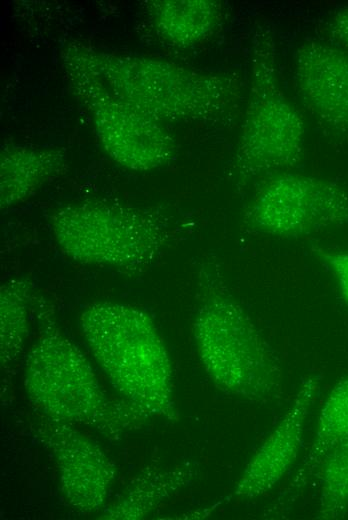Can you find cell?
Segmentation results:
<instances>
[{"label":"cell","mask_w":348,"mask_h":520,"mask_svg":"<svg viewBox=\"0 0 348 520\" xmlns=\"http://www.w3.org/2000/svg\"><path fill=\"white\" fill-rule=\"evenodd\" d=\"M62 57L159 122L217 115L237 91L229 76L196 71L167 60L104 52L81 44L67 46Z\"/></svg>","instance_id":"obj_1"},{"label":"cell","mask_w":348,"mask_h":520,"mask_svg":"<svg viewBox=\"0 0 348 520\" xmlns=\"http://www.w3.org/2000/svg\"><path fill=\"white\" fill-rule=\"evenodd\" d=\"M83 336L117 389L143 411L173 418L172 368L151 318L127 304L95 301L80 315Z\"/></svg>","instance_id":"obj_2"},{"label":"cell","mask_w":348,"mask_h":520,"mask_svg":"<svg viewBox=\"0 0 348 520\" xmlns=\"http://www.w3.org/2000/svg\"><path fill=\"white\" fill-rule=\"evenodd\" d=\"M193 335L202 365L219 389L249 402L280 396L278 357L223 281L208 284Z\"/></svg>","instance_id":"obj_3"},{"label":"cell","mask_w":348,"mask_h":520,"mask_svg":"<svg viewBox=\"0 0 348 520\" xmlns=\"http://www.w3.org/2000/svg\"><path fill=\"white\" fill-rule=\"evenodd\" d=\"M51 228L67 258L129 271L151 265L169 239L168 225L159 215L104 201L60 208L52 217Z\"/></svg>","instance_id":"obj_4"},{"label":"cell","mask_w":348,"mask_h":520,"mask_svg":"<svg viewBox=\"0 0 348 520\" xmlns=\"http://www.w3.org/2000/svg\"><path fill=\"white\" fill-rule=\"evenodd\" d=\"M275 43L260 28L253 41L249 103L235 154L236 176L243 183L294 168L304 149V122L277 77Z\"/></svg>","instance_id":"obj_5"},{"label":"cell","mask_w":348,"mask_h":520,"mask_svg":"<svg viewBox=\"0 0 348 520\" xmlns=\"http://www.w3.org/2000/svg\"><path fill=\"white\" fill-rule=\"evenodd\" d=\"M25 380L31 401L47 416L109 432L119 428L121 420L88 359L60 332H48L35 344Z\"/></svg>","instance_id":"obj_6"},{"label":"cell","mask_w":348,"mask_h":520,"mask_svg":"<svg viewBox=\"0 0 348 520\" xmlns=\"http://www.w3.org/2000/svg\"><path fill=\"white\" fill-rule=\"evenodd\" d=\"M250 233L299 238L348 224V190L340 184L281 172L260 183L243 216Z\"/></svg>","instance_id":"obj_7"},{"label":"cell","mask_w":348,"mask_h":520,"mask_svg":"<svg viewBox=\"0 0 348 520\" xmlns=\"http://www.w3.org/2000/svg\"><path fill=\"white\" fill-rule=\"evenodd\" d=\"M72 91L89 111L97 138L115 162L150 171L170 162L176 145L161 122L116 96L100 79L63 59Z\"/></svg>","instance_id":"obj_8"},{"label":"cell","mask_w":348,"mask_h":520,"mask_svg":"<svg viewBox=\"0 0 348 520\" xmlns=\"http://www.w3.org/2000/svg\"><path fill=\"white\" fill-rule=\"evenodd\" d=\"M39 430L56 459L66 499L79 510L96 509L104 502L114 478L111 461L66 421L48 416Z\"/></svg>","instance_id":"obj_9"},{"label":"cell","mask_w":348,"mask_h":520,"mask_svg":"<svg viewBox=\"0 0 348 520\" xmlns=\"http://www.w3.org/2000/svg\"><path fill=\"white\" fill-rule=\"evenodd\" d=\"M294 74L315 117L329 130L348 135V51L305 41L295 53Z\"/></svg>","instance_id":"obj_10"},{"label":"cell","mask_w":348,"mask_h":520,"mask_svg":"<svg viewBox=\"0 0 348 520\" xmlns=\"http://www.w3.org/2000/svg\"><path fill=\"white\" fill-rule=\"evenodd\" d=\"M318 390L316 378L301 385L291 407L257 449L236 484L238 499H253L272 490L297 459L308 411Z\"/></svg>","instance_id":"obj_11"},{"label":"cell","mask_w":348,"mask_h":520,"mask_svg":"<svg viewBox=\"0 0 348 520\" xmlns=\"http://www.w3.org/2000/svg\"><path fill=\"white\" fill-rule=\"evenodd\" d=\"M66 155L59 149L11 146L0 156V207L24 202L43 184L63 173Z\"/></svg>","instance_id":"obj_12"},{"label":"cell","mask_w":348,"mask_h":520,"mask_svg":"<svg viewBox=\"0 0 348 520\" xmlns=\"http://www.w3.org/2000/svg\"><path fill=\"white\" fill-rule=\"evenodd\" d=\"M157 34L167 43L186 47L208 36L221 18V5L212 0H158L149 5Z\"/></svg>","instance_id":"obj_13"},{"label":"cell","mask_w":348,"mask_h":520,"mask_svg":"<svg viewBox=\"0 0 348 520\" xmlns=\"http://www.w3.org/2000/svg\"><path fill=\"white\" fill-rule=\"evenodd\" d=\"M346 439H348V377L338 381L326 398L318 417L313 444L291 484L294 487L303 485L317 469H320L327 455Z\"/></svg>","instance_id":"obj_14"},{"label":"cell","mask_w":348,"mask_h":520,"mask_svg":"<svg viewBox=\"0 0 348 520\" xmlns=\"http://www.w3.org/2000/svg\"><path fill=\"white\" fill-rule=\"evenodd\" d=\"M30 284L9 280L0 290L1 361L7 363L21 352L27 336Z\"/></svg>","instance_id":"obj_15"},{"label":"cell","mask_w":348,"mask_h":520,"mask_svg":"<svg viewBox=\"0 0 348 520\" xmlns=\"http://www.w3.org/2000/svg\"><path fill=\"white\" fill-rule=\"evenodd\" d=\"M319 471V515L336 518L348 509V439L327 455Z\"/></svg>","instance_id":"obj_16"},{"label":"cell","mask_w":348,"mask_h":520,"mask_svg":"<svg viewBox=\"0 0 348 520\" xmlns=\"http://www.w3.org/2000/svg\"><path fill=\"white\" fill-rule=\"evenodd\" d=\"M314 253L333 276L342 297L348 303V250L316 248Z\"/></svg>","instance_id":"obj_17"},{"label":"cell","mask_w":348,"mask_h":520,"mask_svg":"<svg viewBox=\"0 0 348 520\" xmlns=\"http://www.w3.org/2000/svg\"><path fill=\"white\" fill-rule=\"evenodd\" d=\"M330 30L334 38L348 49V7L342 8L333 15Z\"/></svg>","instance_id":"obj_18"}]
</instances>
